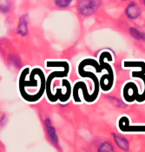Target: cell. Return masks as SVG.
I'll return each instance as SVG.
<instances>
[{
    "label": "cell",
    "mask_w": 145,
    "mask_h": 152,
    "mask_svg": "<svg viewBox=\"0 0 145 152\" xmlns=\"http://www.w3.org/2000/svg\"><path fill=\"white\" fill-rule=\"evenodd\" d=\"M144 4H145V1H144Z\"/></svg>",
    "instance_id": "cell-9"
},
{
    "label": "cell",
    "mask_w": 145,
    "mask_h": 152,
    "mask_svg": "<svg viewBox=\"0 0 145 152\" xmlns=\"http://www.w3.org/2000/svg\"><path fill=\"white\" fill-rule=\"evenodd\" d=\"M113 136H114V139H115L116 143L117 144V146L122 150L128 151H129V142L126 140L123 137L118 136L117 134H113Z\"/></svg>",
    "instance_id": "cell-3"
},
{
    "label": "cell",
    "mask_w": 145,
    "mask_h": 152,
    "mask_svg": "<svg viewBox=\"0 0 145 152\" xmlns=\"http://www.w3.org/2000/svg\"><path fill=\"white\" fill-rule=\"evenodd\" d=\"M130 34H131V36L133 37L134 38H136L137 40H145L144 34L143 32L139 31L138 30H136V28H130Z\"/></svg>",
    "instance_id": "cell-6"
},
{
    "label": "cell",
    "mask_w": 145,
    "mask_h": 152,
    "mask_svg": "<svg viewBox=\"0 0 145 152\" xmlns=\"http://www.w3.org/2000/svg\"><path fill=\"white\" fill-rule=\"evenodd\" d=\"M99 5H100L99 1L85 0V1H81L79 3L78 9L83 15L89 16V15H91L96 12L99 8Z\"/></svg>",
    "instance_id": "cell-1"
},
{
    "label": "cell",
    "mask_w": 145,
    "mask_h": 152,
    "mask_svg": "<svg viewBox=\"0 0 145 152\" xmlns=\"http://www.w3.org/2000/svg\"><path fill=\"white\" fill-rule=\"evenodd\" d=\"M45 127H46V129H47V131H48L49 133V136L50 137L51 140L53 141V142H55L56 143H58V138L55 128L52 126L51 121L50 119H46L45 120Z\"/></svg>",
    "instance_id": "cell-4"
},
{
    "label": "cell",
    "mask_w": 145,
    "mask_h": 152,
    "mask_svg": "<svg viewBox=\"0 0 145 152\" xmlns=\"http://www.w3.org/2000/svg\"><path fill=\"white\" fill-rule=\"evenodd\" d=\"M26 16H23L20 19L19 25H18V32L21 35H26L27 34V20Z\"/></svg>",
    "instance_id": "cell-5"
},
{
    "label": "cell",
    "mask_w": 145,
    "mask_h": 152,
    "mask_svg": "<svg viewBox=\"0 0 145 152\" xmlns=\"http://www.w3.org/2000/svg\"><path fill=\"white\" fill-rule=\"evenodd\" d=\"M141 8L134 3L130 4L126 9V14L130 18H136L141 15Z\"/></svg>",
    "instance_id": "cell-2"
},
{
    "label": "cell",
    "mask_w": 145,
    "mask_h": 152,
    "mask_svg": "<svg viewBox=\"0 0 145 152\" xmlns=\"http://www.w3.org/2000/svg\"><path fill=\"white\" fill-rule=\"evenodd\" d=\"M71 3V1H69V0H59V1H56V4L58 5L61 8L67 7Z\"/></svg>",
    "instance_id": "cell-8"
},
{
    "label": "cell",
    "mask_w": 145,
    "mask_h": 152,
    "mask_svg": "<svg viewBox=\"0 0 145 152\" xmlns=\"http://www.w3.org/2000/svg\"><path fill=\"white\" fill-rule=\"evenodd\" d=\"M98 152H115V151L111 143L106 142L101 144V146L98 149Z\"/></svg>",
    "instance_id": "cell-7"
}]
</instances>
